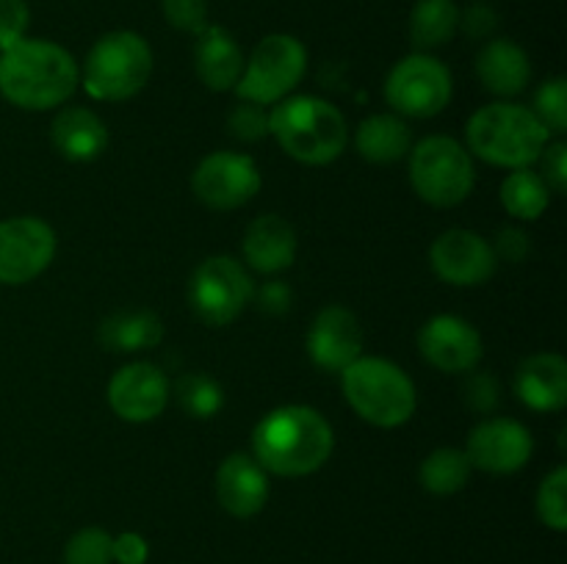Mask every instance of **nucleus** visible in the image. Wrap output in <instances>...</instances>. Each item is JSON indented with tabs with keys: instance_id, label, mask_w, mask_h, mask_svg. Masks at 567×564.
<instances>
[{
	"instance_id": "obj_1",
	"label": "nucleus",
	"mask_w": 567,
	"mask_h": 564,
	"mask_svg": "<svg viewBox=\"0 0 567 564\" xmlns=\"http://www.w3.org/2000/svg\"><path fill=\"white\" fill-rule=\"evenodd\" d=\"M336 435L319 409L305 404H286L260 418L252 431V457L266 473L299 479L324 468Z\"/></svg>"
},
{
	"instance_id": "obj_2",
	"label": "nucleus",
	"mask_w": 567,
	"mask_h": 564,
	"mask_svg": "<svg viewBox=\"0 0 567 564\" xmlns=\"http://www.w3.org/2000/svg\"><path fill=\"white\" fill-rule=\"evenodd\" d=\"M81 83L70 50L48 39H20L0 53V94L22 111L64 105Z\"/></svg>"
},
{
	"instance_id": "obj_3",
	"label": "nucleus",
	"mask_w": 567,
	"mask_h": 564,
	"mask_svg": "<svg viewBox=\"0 0 567 564\" xmlns=\"http://www.w3.org/2000/svg\"><path fill=\"white\" fill-rule=\"evenodd\" d=\"M269 136L305 166H327L347 149V116L313 94L286 97L269 111Z\"/></svg>"
},
{
	"instance_id": "obj_4",
	"label": "nucleus",
	"mask_w": 567,
	"mask_h": 564,
	"mask_svg": "<svg viewBox=\"0 0 567 564\" xmlns=\"http://www.w3.org/2000/svg\"><path fill=\"white\" fill-rule=\"evenodd\" d=\"M548 136L551 133L543 127L535 111L520 103H491L476 111L465 125L468 153L509 171L537 164Z\"/></svg>"
},
{
	"instance_id": "obj_5",
	"label": "nucleus",
	"mask_w": 567,
	"mask_h": 564,
	"mask_svg": "<svg viewBox=\"0 0 567 564\" xmlns=\"http://www.w3.org/2000/svg\"><path fill=\"white\" fill-rule=\"evenodd\" d=\"M343 398L371 426L396 429L408 424L419 407L415 385L396 363L385 357H358L341 370Z\"/></svg>"
},
{
	"instance_id": "obj_6",
	"label": "nucleus",
	"mask_w": 567,
	"mask_h": 564,
	"mask_svg": "<svg viewBox=\"0 0 567 564\" xmlns=\"http://www.w3.org/2000/svg\"><path fill=\"white\" fill-rule=\"evenodd\" d=\"M153 75V50L136 31L100 36L83 61V88L89 97L122 103L142 92Z\"/></svg>"
},
{
	"instance_id": "obj_7",
	"label": "nucleus",
	"mask_w": 567,
	"mask_h": 564,
	"mask_svg": "<svg viewBox=\"0 0 567 564\" xmlns=\"http://www.w3.org/2000/svg\"><path fill=\"white\" fill-rule=\"evenodd\" d=\"M413 191L435 208H454L474 191V155L452 136H426L410 149Z\"/></svg>"
},
{
	"instance_id": "obj_8",
	"label": "nucleus",
	"mask_w": 567,
	"mask_h": 564,
	"mask_svg": "<svg viewBox=\"0 0 567 564\" xmlns=\"http://www.w3.org/2000/svg\"><path fill=\"white\" fill-rule=\"evenodd\" d=\"M308 70V50L291 33H269L244 59V72L236 83V97L258 105L286 100L302 83Z\"/></svg>"
},
{
	"instance_id": "obj_9",
	"label": "nucleus",
	"mask_w": 567,
	"mask_h": 564,
	"mask_svg": "<svg viewBox=\"0 0 567 564\" xmlns=\"http://www.w3.org/2000/svg\"><path fill=\"white\" fill-rule=\"evenodd\" d=\"M252 276L230 254L205 258L188 280V304L208 326H227L252 302Z\"/></svg>"
},
{
	"instance_id": "obj_10",
	"label": "nucleus",
	"mask_w": 567,
	"mask_h": 564,
	"mask_svg": "<svg viewBox=\"0 0 567 564\" xmlns=\"http://www.w3.org/2000/svg\"><path fill=\"white\" fill-rule=\"evenodd\" d=\"M452 72L430 53L404 55L385 81V100L399 116L430 119L452 103Z\"/></svg>"
},
{
	"instance_id": "obj_11",
	"label": "nucleus",
	"mask_w": 567,
	"mask_h": 564,
	"mask_svg": "<svg viewBox=\"0 0 567 564\" xmlns=\"http://www.w3.org/2000/svg\"><path fill=\"white\" fill-rule=\"evenodd\" d=\"M55 258V232L37 216L0 221V285H25Z\"/></svg>"
},
{
	"instance_id": "obj_12",
	"label": "nucleus",
	"mask_w": 567,
	"mask_h": 564,
	"mask_svg": "<svg viewBox=\"0 0 567 564\" xmlns=\"http://www.w3.org/2000/svg\"><path fill=\"white\" fill-rule=\"evenodd\" d=\"M258 164L244 153H221L205 155L192 175V188L199 202L210 210H236L247 205L260 191Z\"/></svg>"
},
{
	"instance_id": "obj_13",
	"label": "nucleus",
	"mask_w": 567,
	"mask_h": 564,
	"mask_svg": "<svg viewBox=\"0 0 567 564\" xmlns=\"http://www.w3.org/2000/svg\"><path fill=\"white\" fill-rule=\"evenodd\" d=\"M430 265L449 285L474 288L485 285L496 274L498 260L491 241H485L480 232L454 227L432 241Z\"/></svg>"
},
{
	"instance_id": "obj_14",
	"label": "nucleus",
	"mask_w": 567,
	"mask_h": 564,
	"mask_svg": "<svg viewBox=\"0 0 567 564\" xmlns=\"http://www.w3.org/2000/svg\"><path fill=\"white\" fill-rule=\"evenodd\" d=\"M465 453H468L474 468L485 470V473L509 476L518 473L529 462L532 453H535V440L520 420L496 415V418H485L471 429Z\"/></svg>"
},
{
	"instance_id": "obj_15",
	"label": "nucleus",
	"mask_w": 567,
	"mask_h": 564,
	"mask_svg": "<svg viewBox=\"0 0 567 564\" xmlns=\"http://www.w3.org/2000/svg\"><path fill=\"white\" fill-rule=\"evenodd\" d=\"M419 352L443 374H468L485 354L480 330L460 315H432L419 332Z\"/></svg>"
},
{
	"instance_id": "obj_16",
	"label": "nucleus",
	"mask_w": 567,
	"mask_h": 564,
	"mask_svg": "<svg viewBox=\"0 0 567 564\" xmlns=\"http://www.w3.org/2000/svg\"><path fill=\"white\" fill-rule=\"evenodd\" d=\"M109 404L127 424H150L169 404V379L153 363L122 365L109 382Z\"/></svg>"
},
{
	"instance_id": "obj_17",
	"label": "nucleus",
	"mask_w": 567,
	"mask_h": 564,
	"mask_svg": "<svg viewBox=\"0 0 567 564\" xmlns=\"http://www.w3.org/2000/svg\"><path fill=\"white\" fill-rule=\"evenodd\" d=\"M308 354L316 368L341 374L358 357H363V326L358 315L343 304L319 310L308 332Z\"/></svg>"
},
{
	"instance_id": "obj_18",
	"label": "nucleus",
	"mask_w": 567,
	"mask_h": 564,
	"mask_svg": "<svg viewBox=\"0 0 567 564\" xmlns=\"http://www.w3.org/2000/svg\"><path fill=\"white\" fill-rule=\"evenodd\" d=\"M214 490L227 514L249 520L269 501V473L252 453H230L216 470Z\"/></svg>"
},
{
	"instance_id": "obj_19",
	"label": "nucleus",
	"mask_w": 567,
	"mask_h": 564,
	"mask_svg": "<svg viewBox=\"0 0 567 564\" xmlns=\"http://www.w3.org/2000/svg\"><path fill=\"white\" fill-rule=\"evenodd\" d=\"M515 393L535 412H557L567 404V363L563 354L540 352L515 370Z\"/></svg>"
},
{
	"instance_id": "obj_20",
	"label": "nucleus",
	"mask_w": 567,
	"mask_h": 564,
	"mask_svg": "<svg viewBox=\"0 0 567 564\" xmlns=\"http://www.w3.org/2000/svg\"><path fill=\"white\" fill-rule=\"evenodd\" d=\"M194 72L210 92L236 88L244 72V53L236 36L221 25H205L194 42Z\"/></svg>"
},
{
	"instance_id": "obj_21",
	"label": "nucleus",
	"mask_w": 567,
	"mask_h": 564,
	"mask_svg": "<svg viewBox=\"0 0 567 564\" xmlns=\"http://www.w3.org/2000/svg\"><path fill=\"white\" fill-rule=\"evenodd\" d=\"M244 260L258 274H280L297 260V232L282 216H258L244 232Z\"/></svg>"
},
{
	"instance_id": "obj_22",
	"label": "nucleus",
	"mask_w": 567,
	"mask_h": 564,
	"mask_svg": "<svg viewBox=\"0 0 567 564\" xmlns=\"http://www.w3.org/2000/svg\"><path fill=\"white\" fill-rule=\"evenodd\" d=\"M50 142L61 158L72 164H86V160L100 158L109 147V127L94 111L81 108V105H66L55 114L50 125Z\"/></svg>"
},
{
	"instance_id": "obj_23",
	"label": "nucleus",
	"mask_w": 567,
	"mask_h": 564,
	"mask_svg": "<svg viewBox=\"0 0 567 564\" xmlns=\"http://www.w3.org/2000/svg\"><path fill=\"white\" fill-rule=\"evenodd\" d=\"M476 75L491 94L515 97L529 86L532 61L513 39H491L476 55Z\"/></svg>"
},
{
	"instance_id": "obj_24",
	"label": "nucleus",
	"mask_w": 567,
	"mask_h": 564,
	"mask_svg": "<svg viewBox=\"0 0 567 564\" xmlns=\"http://www.w3.org/2000/svg\"><path fill=\"white\" fill-rule=\"evenodd\" d=\"M354 147L369 164H396L413 149V133L399 114H374L360 122Z\"/></svg>"
},
{
	"instance_id": "obj_25",
	"label": "nucleus",
	"mask_w": 567,
	"mask_h": 564,
	"mask_svg": "<svg viewBox=\"0 0 567 564\" xmlns=\"http://www.w3.org/2000/svg\"><path fill=\"white\" fill-rule=\"evenodd\" d=\"M97 337L109 352L133 354L158 346L164 341V324L153 310H116L109 318H103Z\"/></svg>"
},
{
	"instance_id": "obj_26",
	"label": "nucleus",
	"mask_w": 567,
	"mask_h": 564,
	"mask_svg": "<svg viewBox=\"0 0 567 564\" xmlns=\"http://www.w3.org/2000/svg\"><path fill=\"white\" fill-rule=\"evenodd\" d=\"M460 28V6L454 0H419L410 11V42L426 50L443 48Z\"/></svg>"
},
{
	"instance_id": "obj_27",
	"label": "nucleus",
	"mask_w": 567,
	"mask_h": 564,
	"mask_svg": "<svg viewBox=\"0 0 567 564\" xmlns=\"http://www.w3.org/2000/svg\"><path fill=\"white\" fill-rule=\"evenodd\" d=\"M498 197H502L504 210H507L513 219L535 221L548 210V202H551V188L546 186V180H543L537 171L513 169L507 177H504Z\"/></svg>"
},
{
	"instance_id": "obj_28",
	"label": "nucleus",
	"mask_w": 567,
	"mask_h": 564,
	"mask_svg": "<svg viewBox=\"0 0 567 564\" xmlns=\"http://www.w3.org/2000/svg\"><path fill=\"white\" fill-rule=\"evenodd\" d=\"M471 464L468 453L463 448H435L432 453H426V459L419 468L421 487L432 495H454V492L463 490L471 479Z\"/></svg>"
},
{
	"instance_id": "obj_29",
	"label": "nucleus",
	"mask_w": 567,
	"mask_h": 564,
	"mask_svg": "<svg viewBox=\"0 0 567 564\" xmlns=\"http://www.w3.org/2000/svg\"><path fill=\"white\" fill-rule=\"evenodd\" d=\"M175 398L188 418H216L225 407V390L216 379L205 374H183L175 385Z\"/></svg>"
},
{
	"instance_id": "obj_30",
	"label": "nucleus",
	"mask_w": 567,
	"mask_h": 564,
	"mask_svg": "<svg viewBox=\"0 0 567 564\" xmlns=\"http://www.w3.org/2000/svg\"><path fill=\"white\" fill-rule=\"evenodd\" d=\"M537 518L551 531L567 529V468L559 464L543 479L537 490Z\"/></svg>"
},
{
	"instance_id": "obj_31",
	"label": "nucleus",
	"mask_w": 567,
	"mask_h": 564,
	"mask_svg": "<svg viewBox=\"0 0 567 564\" xmlns=\"http://www.w3.org/2000/svg\"><path fill=\"white\" fill-rule=\"evenodd\" d=\"M111 542L114 536L97 525L75 531L64 547V564H114Z\"/></svg>"
},
{
	"instance_id": "obj_32",
	"label": "nucleus",
	"mask_w": 567,
	"mask_h": 564,
	"mask_svg": "<svg viewBox=\"0 0 567 564\" xmlns=\"http://www.w3.org/2000/svg\"><path fill=\"white\" fill-rule=\"evenodd\" d=\"M537 119L543 122L548 133L563 136L567 130V81L565 77H551L535 92V105H532Z\"/></svg>"
},
{
	"instance_id": "obj_33",
	"label": "nucleus",
	"mask_w": 567,
	"mask_h": 564,
	"mask_svg": "<svg viewBox=\"0 0 567 564\" xmlns=\"http://www.w3.org/2000/svg\"><path fill=\"white\" fill-rule=\"evenodd\" d=\"M227 133L244 144L264 142L269 136V111L266 105L249 103V100H238L227 114Z\"/></svg>"
},
{
	"instance_id": "obj_34",
	"label": "nucleus",
	"mask_w": 567,
	"mask_h": 564,
	"mask_svg": "<svg viewBox=\"0 0 567 564\" xmlns=\"http://www.w3.org/2000/svg\"><path fill=\"white\" fill-rule=\"evenodd\" d=\"M161 9L175 31L197 36L208 25V0H161Z\"/></svg>"
},
{
	"instance_id": "obj_35",
	"label": "nucleus",
	"mask_w": 567,
	"mask_h": 564,
	"mask_svg": "<svg viewBox=\"0 0 567 564\" xmlns=\"http://www.w3.org/2000/svg\"><path fill=\"white\" fill-rule=\"evenodd\" d=\"M31 11L25 0H0V53L25 39Z\"/></svg>"
},
{
	"instance_id": "obj_36",
	"label": "nucleus",
	"mask_w": 567,
	"mask_h": 564,
	"mask_svg": "<svg viewBox=\"0 0 567 564\" xmlns=\"http://www.w3.org/2000/svg\"><path fill=\"white\" fill-rule=\"evenodd\" d=\"M463 398L474 412L491 415L498 407V385L485 370H468V379L463 385Z\"/></svg>"
},
{
	"instance_id": "obj_37",
	"label": "nucleus",
	"mask_w": 567,
	"mask_h": 564,
	"mask_svg": "<svg viewBox=\"0 0 567 564\" xmlns=\"http://www.w3.org/2000/svg\"><path fill=\"white\" fill-rule=\"evenodd\" d=\"M543 164V180L551 188V194H565L567 191V144L554 142L546 144L540 155Z\"/></svg>"
},
{
	"instance_id": "obj_38",
	"label": "nucleus",
	"mask_w": 567,
	"mask_h": 564,
	"mask_svg": "<svg viewBox=\"0 0 567 564\" xmlns=\"http://www.w3.org/2000/svg\"><path fill=\"white\" fill-rule=\"evenodd\" d=\"M491 247L496 252V260H504V263H524L532 254V241L520 227H502L496 232V243Z\"/></svg>"
},
{
	"instance_id": "obj_39",
	"label": "nucleus",
	"mask_w": 567,
	"mask_h": 564,
	"mask_svg": "<svg viewBox=\"0 0 567 564\" xmlns=\"http://www.w3.org/2000/svg\"><path fill=\"white\" fill-rule=\"evenodd\" d=\"M496 11L487 3H474L468 11H460V28H463L471 39H487L496 31Z\"/></svg>"
},
{
	"instance_id": "obj_40",
	"label": "nucleus",
	"mask_w": 567,
	"mask_h": 564,
	"mask_svg": "<svg viewBox=\"0 0 567 564\" xmlns=\"http://www.w3.org/2000/svg\"><path fill=\"white\" fill-rule=\"evenodd\" d=\"M111 553H114L116 564H144L150 556V545L136 531H125V534L114 536Z\"/></svg>"
},
{
	"instance_id": "obj_41",
	"label": "nucleus",
	"mask_w": 567,
	"mask_h": 564,
	"mask_svg": "<svg viewBox=\"0 0 567 564\" xmlns=\"http://www.w3.org/2000/svg\"><path fill=\"white\" fill-rule=\"evenodd\" d=\"M252 299H258L260 310L269 315H282L291 307V288L286 282H266L258 291L252 293Z\"/></svg>"
}]
</instances>
